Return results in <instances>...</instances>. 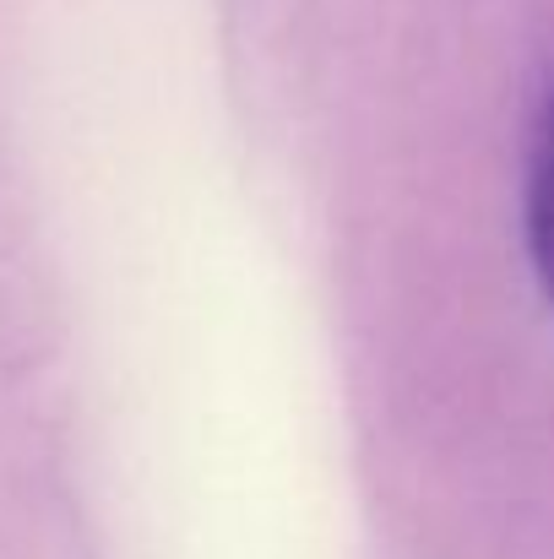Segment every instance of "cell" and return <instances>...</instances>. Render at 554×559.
Masks as SVG:
<instances>
[{
	"label": "cell",
	"instance_id": "6da1fadb",
	"mask_svg": "<svg viewBox=\"0 0 554 559\" xmlns=\"http://www.w3.org/2000/svg\"><path fill=\"white\" fill-rule=\"evenodd\" d=\"M528 245H533V266L554 299V98L550 115H544V131H539L533 180H528Z\"/></svg>",
	"mask_w": 554,
	"mask_h": 559
}]
</instances>
